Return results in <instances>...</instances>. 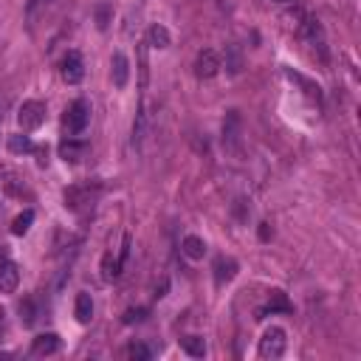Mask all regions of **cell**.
I'll return each mask as SVG.
<instances>
[{
	"label": "cell",
	"mask_w": 361,
	"mask_h": 361,
	"mask_svg": "<svg viewBox=\"0 0 361 361\" xmlns=\"http://www.w3.org/2000/svg\"><path fill=\"white\" fill-rule=\"evenodd\" d=\"M147 39H149V45H155V48H166L172 37H169L166 25H161V23H152V25H149V31H147Z\"/></svg>",
	"instance_id": "14"
},
{
	"label": "cell",
	"mask_w": 361,
	"mask_h": 361,
	"mask_svg": "<svg viewBox=\"0 0 361 361\" xmlns=\"http://www.w3.org/2000/svg\"><path fill=\"white\" fill-rule=\"evenodd\" d=\"M3 316H6V310H3V305H0V322H3Z\"/></svg>",
	"instance_id": "28"
},
{
	"label": "cell",
	"mask_w": 361,
	"mask_h": 361,
	"mask_svg": "<svg viewBox=\"0 0 361 361\" xmlns=\"http://www.w3.org/2000/svg\"><path fill=\"white\" fill-rule=\"evenodd\" d=\"M73 313H76V319H79L82 324H87L90 316H93V299H90L87 293H79V296H76V307H73Z\"/></svg>",
	"instance_id": "15"
},
{
	"label": "cell",
	"mask_w": 361,
	"mask_h": 361,
	"mask_svg": "<svg viewBox=\"0 0 361 361\" xmlns=\"http://www.w3.org/2000/svg\"><path fill=\"white\" fill-rule=\"evenodd\" d=\"M85 152H87V144H85V141L65 138V141L59 144V155H62L65 161H82V158H85Z\"/></svg>",
	"instance_id": "11"
},
{
	"label": "cell",
	"mask_w": 361,
	"mask_h": 361,
	"mask_svg": "<svg viewBox=\"0 0 361 361\" xmlns=\"http://www.w3.org/2000/svg\"><path fill=\"white\" fill-rule=\"evenodd\" d=\"M288 76H290V79H296V82H299V85H302V87H305V93H307V96H313V99H316V102H319V99H322V90H319V85H313V82H307V79H305V76H299V73H293V71H290V73H288Z\"/></svg>",
	"instance_id": "25"
},
{
	"label": "cell",
	"mask_w": 361,
	"mask_h": 361,
	"mask_svg": "<svg viewBox=\"0 0 361 361\" xmlns=\"http://www.w3.org/2000/svg\"><path fill=\"white\" fill-rule=\"evenodd\" d=\"M234 274H237V262H234V259H223V257H220V259H217V265H214V279H217V282H228Z\"/></svg>",
	"instance_id": "16"
},
{
	"label": "cell",
	"mask_w": 361,
	"mask_h": 361,
	"mask_svg": "<svg viewBox=\"0 0 361 361\" xmlns=\"http://www.w3.org/2000/svg\"><path fill=\"white\" fill-rule=\"evenodd\" d=\"M17 282H20V268H17V262L8 259V257H0V290H3V293H11V290L17 288Z\"/></svg>",
	"instance_id": "8"
},
{
	"label": "cell",
	"mask_w": 361,
	"mask_h": 361,
	"mask_svg": "<svg viewBox=\"0 0 361 361\" xmlns=\"http://www.w3.org/2000/svg\"><path fill=\"white\" fill-rule=\"evenodd\" d=\"M87 121H90V104H87L85 99L71 102L68 110H65V118H62L65 130H68L71 135H79V133L87 127Z\"/></svg>",
	"instance_id": "3"
},
{
	"label": "cell",
	"mask_w": 361,
	"mask_h": 361,
	"mask_svg": "<svg viewBox=\"0 0 361 361\" xmlns=\"http://www.w3.org/2000/svg\"><path fill=\"white\" fill-rule=\"evenodd\" d=\"M180 344H183V350H186L192 358H203V355H206V341H203L200 336H186Z\"/></svg>",
	"instance_id": "17"
},
{
	"label": "cell",
	"mask_w": 361,
	"mask_h": 361,
	"mask_svg": "<svg viewBox=\"0 0 361 361\" xmlns=\"http://www.w3.org/2000/svg\"><path fill=\"white\" fill-rule=\"evenodd\" d=\"M285 344H288L285 330H282V327H268V330L262 333L259 344H257V355L265 358V361H276V358L285 353Z\"/></svg>",
	"instance_id": "2"
},
{
	"label": "cell",
	"mask_w": 361,
	"mask_h": 361,
	"mask_svg": "<svg viewBox=\"0 0 361 361\" xmlns=\"http://www.w3.org/2000/svg\"><path fill=\"white\" fill-rule=\"evenodd\" d=\"M121 265H124V262H121L118 257L113 259V257L107 254V257H104V262H102V276H104V279H116V276L121 274Z\"/></svg>",
	"instance_id": "21"
},
{
	"label": "cell",
	"mask_w": 361,
	"mask_h": 361,
	"mask_svg": "<svg viewBox=\"0 0 361 361\" xmlns=\"http://www.w3.org/2000/svg\"><path fill=\"white\" fill-rule=\"evenodd\" d=\"M110 17H113V8H110L107 3H99V6H96V25H99L102 31L110 25Z\"/></svg>",
	"instance_id": "24"
},
{
	"label": "cell",
	"mask_w": 361,
	"mask_h": 361,
	"mask_svg": "<svg viewBox=\"0 0 361 361\" xmlns=\"http://www.w3.org/2000/svg\"><path fill=\"white\" fill-rule=\"evenodd\" d=\"M240 141H243V121L237 110H228L226 121H223V147L228 152H240Z\"/></svg>",
	"instance_id": "6"
},
{
	"label": "cell",
	"mask_w": 361,
	"mask_h": 361,
	"mask_svg": "<svg viewBox=\"0 0 361 361\" xmlns=\"http://www.w3.org/2000/svg\"><path fill=\"white\" fill-rule=\"evenodd\" d=\"M144 313H147L144 307H130V310L124 313V322H127V324H133V322H141V319H144Z\"/></svg>",
	"instance_id": "26"
},
{
	"label": "cell",
	"mask_w": 361,
	"mask_h": 361,
	"mask_svg": "<svg viewBox=\"0 0 361 361\" xmlns=\"http://www.w3.org/2000/svg\"><path fill=\"white\" fill-rule=\"evenodd\" d=\"M276 3H293V0H276Z\"/></svg>",
	"instance_id": "29"
},
{
	"label": "cell",
	"mask_w": 361,
	"mask_h": 361,
	"mask_svg": "<svg viewBox=\"0 0 361 361\" xmlns=\"http://www.w3.org/2000/svg\"><path fill=\"white\" fill-rule=\"evenodd\" d=\"M271 237V228H268V223H262L259 226V240H268Z\"/></svg>",
	"instance_id": "27"
},
{
	"label": "cell",
	"mask_w": 361,
	"mask_h": 361,
	"mask_svg": "<svg viewBox=\"0 0 361 361\" xmlns=\"http://www.w3.org/2000/svg\"><path fill=\"white\" fill-rule=\"evenodd\" d=\"M31 223H34V212H31V209H25L23 214H17V217H14V223H11V231L20 237V234H25V231L31 228Z\"/></svg>",
	"instance_id": "18"
},
{
	"label": "cell",
	"mask_w": 361,
	"mask_h": 361,
	"mask_svg": "<svg viewBox=\"0 0 361 361\" xmlns=\"http://www.w3.org/2000/svg\"><path fill=\"white\" fill-rule=\"evenodd\" d=\"M110 65H113V71H110L113 85H116V87H124L127 79H130V62H127V56H124L121 51H116L113 59H110Z\"/></svg>",
	"instance_id": "9"
},
{
	"label": "cell",
	"mask_w": 361,
	"mask_h": 361,
	"mask_svg": "<svg viewBox=\"0 0 361 361\" xmlns=\"http://www.w3.org/2000/svg\"><path fill=\"white\" fill-rule=\"evenodd\" d=\"M276 310H282V313H288V310H290V302L285 299V293H282V290H274V293H271V302H268V307H265L262 313H276Z\"/></svg>",
	"instance_id": "19"
},
{
	"label": "cell",
	"mask_w": 361,
	"mask_h": 361,
	"mask_svg": "<svg viewBox=\"0 0 361 361\" xmlns=\"http://www.w3.org/2000/svg\"><path fill=\"white\" fill-rule=\"evenodd\" d=\"M37 299L34 296H28V299H23V305H20V319L25 322V324H34L37 322Z\"/></svg>",
	"instance_id": "20"
},
{
	"label": "cell",
	"mask_w": 361,
	"mask_h": 361,
	"mask_svg": "<svg viewBox=\"0 0 361 361\" xmlns=\"http://www.w3.org/2000/svg\"><path fill=\"white\" fill-rule=\"evenodd\" d=\"M220 68H223V62H220V54L214 48L197 51V56H195V76L197 79H214L220 73Z\"/></svg>",
	"instance_id": "5"
},
{
	"label": "cell",
	"mask_w": 361,
	"mask_h": 361,
	"mask_svg": "<svg viewBox=\"0 0 361 361\" xmlns=\"http://www.w3.org/2000/svg\"><path fill=\"white\" fill-rule=\"evenodd\" d=\"M42 121H45V104H42L39 99H28V102L20 104V110H17V124H20L23 130H37Z\"/></svg>",
	"instance_id": "4"
},
{
	"label": "cell",
	"mask_w": 361,
	"mask_h": 361,
	"mask_svg": "<svg viewBox=\"0 0 361 361\" xmlns=\"http://www.w3.org/2000/svg\"><path fill=\"white\" fill-rule=\"evenodd\" d=\"M8 149H11V152H31L34 144H31L28 135H11V138H8Z\"/></svg>",
	"instance_id": "22"
},
{
	"label": "cell",
	"mask_w": 361,
	"mask_h": 361,
	"mask_svg": "<svg viewBox=\"0 0 361 361\" xmlns=\"http://www.w3.org/2000/svg\"><path fill=\"white\" fill-rule=\"evenodd\" d=\"M99 192H102V183L99 180H79V183H73V186L65 189V206L71 212H82V209H87V206L96 203Z\"/></svg>",
	"instance_id": "1"
},
{
	"label": "cell",
	"mask_w": 361,
	"mask_h": 361,
	"mask_svg": "<svg viewBox=\"0 0 361 361\" xmlns=\"http://www.w3.org/2000/svg\"><path fill=\"white\" fill-rule=\"evenodd\" d=\"M127 355L135 358V361H149V358H152V350H149L147 344H138V341H135V344L127 347Z\"/></svg>",
	"instance_id": "23"
},
{
	"label": "cell",
	"mask_w": 361,
	"mask_h": 361,
	"mask_svg": "<svg viewBox=\"0 0 361 361\" xmlns=\"http://www.w3.org/2000/svg\"><path fill=\"white\" fill-rule=\"evenodd\" d=\"M180 251H183L189 259H203V254H206V243H203L197 234H186L183 243H180Z\"/></svg>",
	"instance_id": "13"
},
{
	"label": "cell",
	"mask_w": 361,
	"mask_h": 361,
	"mask_svg": "<svg viewBox=\"0 0 361 361\" xmlns=\"http://www.w3.org/2000/svg\"><path fill=\"white\" fill-rule=\"evenodd\" d=\"M147 127H149V107H147V104H141V107H138V113H135V121H133V144H135V147L144 141Z\"/></svg>",
	"instance_id": "12"
},
{
	"label": "cell",
	"mask_w": 361,
	"mask_h": 361,
	"mask_svg": "<svg viewBox=\"0 0 361 361\" xmlns=\"http://www.w3.org/2000/svg\"><path fill=\"white\" fill-rule=\"evenodd\" d=\"M59 350V336L56 333H39L31 341V353L34 355H54Z\"/></svg>",
	"instance_id": "10"
},
{
	"label": "cell",
	"mask_w": 361,
	"mask_h": 361,
	"mask_svg": "<svg viewBox=\"0 0 361 361\" xmlns=\"http://www.w3.org/2000/svg\"><path fill=\"white\" fill-rule=\"evenodd\" d=\"M82 76H85L82 54H79V51H68V54L62 56V79H65L68 85H76V82H82Z\"/></svg>",
	"instance_id": "7"
}]
</instances>
